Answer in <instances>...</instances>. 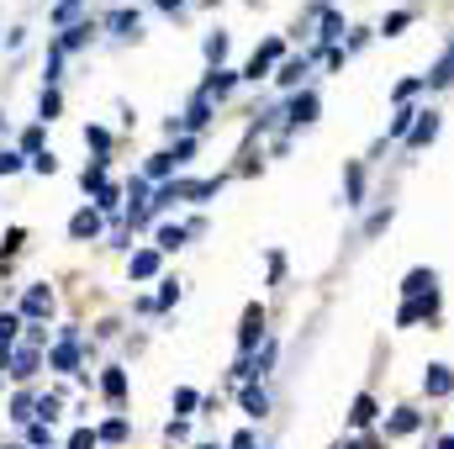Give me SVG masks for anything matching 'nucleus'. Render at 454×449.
Masks as SVG:
<instances>
[{"label": "nucleus", "mask_w": 454, "mask_h": 449, "mask_svg": "<svg viewBox=\"0 0 454 449\" xmlns=\"http://www.w3.org/2000/svg\"><path fill=\"white\" fill-rule=\"evenodd\" d=\"M402 291H407V302H428V296H439V270H407V280H402Z\"/></svg>", "instance_id": "obj_1"}, {"label": "nucleus", "mask_w": 454, "mask_h": 449, "mask_svg": "<svg viewBox=\"0 0 454 449\" xmlns=\"http://www.w3.org/2000/svg\"><path fill=\"white\" fill-rule=\"evenodd\" d=\"M428 418H423V407H391V418H386V439H407V434H418Z\"/></svg>", "instance_id": "obj_2"}, {"label": "nucleus", "mask_w": 454, "mask_h": 449, "mask_svg": "<svg viewBox=\"0 0 454 449\" xmlns=\"http://www.w3.org/2000/svg\"><path fill=\"white\" fill-rule=\"evenodd\" d=\"M423 397H428V402L454 397V365H428V370H423Z\"/></svg>", "instance_id": "obj_3"}, {"label": "nucleus", "mask_w": 454, "mask_h": 449, "mask_svg": "<svg viewBox=\"0 0 454 449\" xmlns=\"http://www.w3.org/2000/svg\"><path fill=\"white\" fill-rule=\"evenodd\" d=\"M317 112H323L317 91H301V96H291V106H286V127H307V122H317Z\"/></svg>", "instance_id": "obj_4"}, {"label": "nucleus", "mask_w": 454, "mask_h": 449, "mask_svg": "<svg viewBox=\"0 0 454 449\" xmlns=\"http://www.w3.org/2000/svg\"><path fill=\"white\" fill-rule=\"evenodd\" d=\"M137 27H143L137 5H116L112 16H106V32H116V37H137Z\"/></svg>", "instance_id": "obj_5"}, {"label": "nucleus", "mask_w": 454, "mask_h": 449, "mask_svg": "<svg viewBox=\"0 0 454 449\" xmlns=\"http://www.w3.org/2000/svg\"><path fill=\"white\" fill-rule=\"evenodd\" d=\"M307 75H312V53H301V59H280V69H275V80H280L286 91H296Z\"/></svg>", "instance_id": "obj_6"}, {"label": "nucleus", "mask_w": 454, "mask_h": 449, "mask_svg": "<svg viewBox=\"0 0 454 449\" xmlns=\"http://www.w3.org/2000/svg\"><path fill=\"white\" fill-rule=\"evenodd\" d=\"M423 318H439V296H428V302H402V307H396V328H412V323H423Z\"/></svg>", "instance_id": "obj_7"}, {"label": "nucleus", "mask_w": 454, "mask_h": 449, "mask_svg": "<svg viewBox=\"0 0 454 449\" xmlns=\"http://www.w3.org/2000/svg\"><path fill=\"white\" fill-rule=\"evenodd\" d=\"M439 127H444V116H439V112H423V116H418V127L407 132V148H428V143L439 138Z\"/></svg>", "instance_id": "obj_8"}, {"label": "nucleus", "mask_w": 454, "mask_h": 449, "mask_svg": "<svg viewBox=\"0 0 454 449\" xmlns=\"http://www.w3.org/2000/svg\"><path fill=\"white\" fill-rule=\"evenodd\" d=\"M259 338H264V312H259V307H248V312H243V334H238V349H243V354H254V349H259Z\"/></svg>", "instance_id": "obj_9"}, {"label": "nucleus", "mask_w": 454, "mask_h": 449, "mask_svg": "<svg viewBox=\"0 0 454 449\" xmlns=\"http://www.w3.org/2000/svg\"><path fill=\"white\" fill-rule=\"evenodd\" d=\"M423 80H428V91H450V85H454V43L444 48V59H439Z\"/></svg>", "instance_id": "obj_10"}, {"label": "nucleus", "mask_w": 454, "mask_h": 449, "mask_svg": "<svg viewBox=\"0 0 454 449\" xmlns=\"http://www.w3.org/2000/svg\"><path fill=\"white\" fill-rule=\"evenodd\" d=\"M343 201L348 207H364V164H348L343 169Z\"/></svg>", "instance_id": "obj_11"}, {"label": "nucleus", "mask_w": 454, "mask_h": 449, "mask_svg": "<svg viewBox=\"0 0 454 449\" xmlns=\"http://www.w3.org/2000/svg\"><path fill=\"white\" fill-rule=\"evenodd\" d=\"M48 312H53V291L48 286H32L27 302H21V318H48Z\"/></svg>", "instance_id": "obj_12"}, {"label": "nucleus", "mask_w": 454, "mask_h": 449, "mask_svg": "<svg viewBox=\"0 0 454 449\" xmlns=\"http://www.w3.org/2000/svg\"><path fill=\"white\" fill-rule=\"evenodd\" d=\"M375 418H380L375 397H370V391H359V397H354V407H348V423H354V429H370Z\"/></svg>", "instance_id": "obj_13"}, {"label": "nucleus", "mask_w": 454, "mask_h": 449, "mask_svg": "<svg viewBox=\"0 0 454 449\" xmlns=\"http://www.w3.org/2000/svg\"><path fill=\"white\" fill-rule=\"evenodd\" d=\"M238 80H243V75H238V69H212V75H207V85H201V91H207V96H212V101H223L227 91H232V85H238Z\"/></svg>", "instance_id": "obj_14"}, {"label": "nucleus", "mask_w": 454, "mask_h": 449, "mask_svg": "<svg viewBox=\"0 0 454 449\" xmlns=\"http://www.w3.org/2000/svg\"><path fill=\"white\" fill-rule=\"evenodd\" d=\"M96 232H101V212H90V207H85V212H74V217H69V238H74V243H85V238H96Z\"/></svg>", "instance_id": "obj_15"}, {"label": "nucleus", "mask_w": 454, "mask_h": 449, "mask_svg": "<svg viewBox=\"0 0 454 449\" xmlns=\"http://www.w3.org/2000/svg\"><path fill=\"white\" fill-rule=\"evenodd\" d=\"M207 122H212V96H207V91H196V101H191V112L180 116V127H191V132H196V127H207Z\"/></svg>", "instance_id": "obj_16"}, {"label": "nucleus", "mask_w": 454, "mask_h": 449, "mask_svg": "<svg viewBox=\"0 0 454 449\" xmlns=\"http://www.w3.org/2000/svg\"><path fill=\"white\" fill-rule=\"evenodd\" d=\"M80 365V338H74V328L64 334V343L53 349V370H74Z\"/></svg>", "instance_id": "obj_17"}, {"label": "nucleus", "mask_w": 454, "mask_h": 449, "mask_svg": "<svg viewBox=\"0 0 454 449\" xmlns=\"http://www.w3.org/2000/svg\"><path fill=\"white\" fill-rule=\"evenodd\" d=\"M412 21H418V5H402V11H391V16L380 21V32H386V37H402Z\"/></svg>", "instance_id": "obj_18"}, {"label": "nucleus", "mask_w": 454, "mask_h": 449, "mask_svg": "<svg viewBox=\"0 0 454 449\" xmlns=\"http://www.w3.org/2000/svg\"><path fill=\"white\" fill-rule=\"evenodd\" d=\"M243 413L248 418H270V391L264 386H243Z\"/></svg>", "instance_id": "obj_19"}, {"label": "nucleus", "mask_w": 454, "mask_h": 449, "mask_svg": "<svg viewBox=\"0 0 454 449\" xmlns=\"http://www.w3.org/2000/svg\"><path fill=\"white\" fill-rule=\"evenodd\" d=\"M418 106H396V116H391V127H386V138H407L412 127H418Z\"/></svg>", "instance_id": "obj_20"}, {"label": "nucleus", "mask_w": 454, "mask_h": 449, "mask_svg": "<svg viewBox=\"0 0 454 449\" xmlns=\"http://www.w3.org/2000/svg\"><path fill=\"white\" fill-rule=\"evenodd\" d=\"M423 91H428V80H423V75H412V80H402V85L391 91V101H396V106H407V101H418Z\"/></svg>", "instance_id": "obj_21"}, {"label": "nucleus", "mask_w": 454, "mask_h": 449, "mask_svg": "<svg viewBox=\"0 0 454 449\" xmlns=\"http://www.w3.org/2000/svg\"><path fill=\"white\" fill-rule=\"evenodd\" d=\"M153 275H159V254H153V248L132 254V280H153Z\"/></svg>", "instance_id": "obj_22"}, {"label": "nucleus", "mask_w": 454, "mask_h": 449, "mask_svg": "<svg viewBox=\"0 0 454 449\" xmlns=\"http://www.w3.org/2000/svg\"><path fill=\"white\" fill-rule=\"evenodd\" d=\"M185 238H191V227H180V223H164V227H159V248H164V254H169V248H180Z\"/></svg>", "instance_id": "obj_23"}, {"label": "nucleus", "mask_w": 454, "mask_h": 449, "mask_svg": "<svg viewBox=\"0 0 454 449\" xmlns=\"http://www.w3.org/2000/svg\"><path fill=\"white\" fill-rule=\"evenodd\" d=\"M175 164H180V159H175V148H169V154H153V159H148V180H164Z\"/></svg>", "instance_id": "obj_24"}, {"label": "nucleus", "mask_w": 454, "mask_h": 449, "mask_svg": "<svg viewBox=\"0 0 454 449\" xmlns=\"http://www.w3.org/2000/svg\"><path fill=\"white\" fill-rule=\"evenodd\" d=\"M101 391H106L112 402H121V397H127V375H121V370H106V375H101Z\"/></svg>", "instance_id": "obj_25"}, {"label": "nucleus", "mask_w": 454, "mask_h": 449, "mask_svg": "<svg viewBox=\"0 0 454 449\" xmlns=\"http://www.w3.org/2000/svg\"><path fill=\"white\" fill-rule=\"evenodd\" d=\"M80 185H85V191H101V185H106V159H96V164L80 175Z\"/></svg>", "instance_id": "obj_26"}, {"label": "nucleus", "mask_w": 454, "mask_h": 449, "mask_svg": "<svg viewBox=\"0 0 454 449\" xmlns=\"http://www.w3.org/2000/svg\"><path fill=\"white\" fill-rule=\"evenodd\" d=\"M217 185H223V180H191V201H196V207H207V201L217 196Z\"/></svg>", "instance_id": "obj_27"}, {"label": "nucleus", "mask_w": 454, "mask_h": 449, "mask_svg": "<svg viewBox=\"0 0 454 449\" xmlns=\"http://www.w3.org/2000/svg\"><path fill=\"white\" fill-rule=\"evenodd\" d=\"M207 59H212V69H223V59H227V37H223V32H212V37H207Z\"/></svg>", "instance_id": "obj_28"}, {"label": "nucleus", "mask_w": 454, "mask_h": 449, "mask_svg": "<svg viewBox=\"0 0 454 449\" xmlns=\"http://www.w3.org/2000/svg\"><path fill=\"white\" fill-rule=\"evenodd\" d=\"M391 217H396L391 207H380V212H370V223H364V238H375V232H386V227H391Z\"/></svg>", "instance_id": "obj_29"}, {"label": "nucleus", "mask_w": 454, "mask_h": 449, "mask_svg": "<svg viewBox=\"0 0 454 449\" xmlns=\"http://www.w3.org/2000/svg\"><path fill=\"white\" fill-rule=\"evenodd\" d=\"M11 365H16V370H11V375H16V381H27V375H32V370H37V354H32V349H21V354H16V359H11Z\"/></svg>", "instance_id": "obj_30"}, {"label": "nucleus", "mask_w": 454, "mask_h": 449, "mask_svg": "<svg viewBox=\"0 0 454 449\" xmlns=\"http://www.w3.org/2000/svg\"><path fill=\"white\" fill-rule=\"evenodd\" d=\"M96 434H101L106 445H121V439H127V423H121V418H112V423H101Z\"/></svg>", "instance_id": "obj_31"}, {"label": "nucleus", "mask_w": 454, "mask_h": 449, "mask_svg": "<svg viewBox=\"0 0 454 449\" xmlns=\"http://www.w3.org/2000/svg\"><path fill=\"white\" fill-rule=\"evenodd\" d=\"M85 37H96V27H90V21H80V27H74V32H69V37L59 43V53H64V48H80Z\"/></svg>", "instance_id": "obj_32"}, {"label": "nucleus", "mask_w": 454, "mask_h": 449, "mask_svg": "<svg viewBox=\"0 0 454 449\" xmlns=\"http://www.w3.org/2000/svg\"><path fill=\"white\" fill-rule=\"evenodd\" d=\"M159 286H164V291H159L153 302H159V312H164V307H175V302H180V280H159Z\"/></svg>", "instance_id": "obj_33"}, {"label": "nucleus", "mask_w": 454, "mask_h": 449, "mask_svg": "<svg viewBox=\"0 0 454 449\" xmlns=\"http://www.w3.org/2000/svg\"><path fill=\"white\" fill-rule=\"evenodd\" d=\"M101 445V434L96 429H80V434H69V449H96Z\"/></svg>", "instance_id": "obj_34"}, {"label": "nucleus", "mask_w": 454, "mask_h": 449, "mask_svg": "<svg viewBox=\"0 0 454 449\" xmlns=\"http://www.w3.org/2000/svg\"><path fill=\"white\" fill-rule=\"evenodd\" d=\"M264 75H270V59H264V53H254V59H248V69H243V80H264Z\"/></svg>", "instance_id": "obj_35"}, {"label": "nucleus", "mask_w": 454, "mask_h": 449, "mask_svg": "<svg viewBox=\"0 0 454 449\" xmlns=\"http://www.w3.org/2000/svg\"><path fill=\"white\" fill-rule=\"evenodd\" d=\"M85 143H90V148H101V154H106V148H112V132H106V127H85Z\"/></svg>", "instance_id": "obj_36"}, {"label": "nucleus", "mask_w": 454, "mask_h": 449, "mask_svg": "<svg viewBox=\"0 0 454 449\" xmlns=\"http://www.w3.org/2000/svg\"><path fill=\"white\" fill-rule=\"evenodd\" d=\"M21 148L37 159V154H43V127H27V132H21Z\"/></svg>", "instance_id": "obj_37"}, {"label": "nucleus", "mask_w": 454, "mask_h": 449, "mask_svg": "<svg viewBox=\"0 0 454 449\" xmlns=\"http://www.w3.org/2000/svg\"><path fill=\"white\" fill-rule=\"evenodd\" d=\"M175 407H180V413H191V407H201V397H196L191 386H180V391H175Z\"/></svg>", "instance_id": "obj_38"}, {"label": "nucleus", "mask_w": 454, "mask_h": 449, "mask_svg": "<svg viewBox=\"0 0 454 449\" xmlns=\"http://www.w3.org/2000/svg\"><path fill=\"white\" fill-rule=\"evenodd\" d=\"M37 112H43V122H53L59 116V91H43V106Z\"/></svg>", "instance_id": "obj_39"}, {"label": "nucleus", "mask_w": 454, "mask_h": 449, "mask_svg": "<svg viewBox=\"0 0 454 449\" xmlns=\"http://www.w3.org/2000/svg\"><path fill=\"white\" fill-rule=\"evenodd\" d=\"M96 207H101V212H116V185H101V191H96Z\"/></svg>", "instance_id": "obj_40"}, {"label": "nucleus", "mask_w": 454, "mask_h": 449, "mask_svg": "<svg viewBox=\"0 0 454 449\" xmlns=\"http://www.w3.org/2000/svg\"><path fill=\"white\" fill-rule=\"evenodd\" d=\"M16 338V312H0V343H11Z\"/></svg>", "instance_id": "obj_41"}, {"label": "nucleus", "mask_w": 454, "mask_h": 449, "mask_svg": "<svg viewBox=\"0 0 454 449\" xmlns=\"http://www.w3.org/2000/svg\"><path fill=\"white\" fill-rule=\"evenodd\" d=\"M74 16H80V0H64V5L53 11V21H74Z\"/></svg>", "instance_id": "obj_42"}, {"label": "nucleus", "mask_w": 454, "mask_h": 449, "mask_svg": "<svg viewBox=\"0 0 454 449\" xmlns=\"http://www.w3.org/2000/svg\"><path fill=\"white\" fill-rule=\"evenodd\" d=\"M32 169H37V175H53V169H59V159H53V154H37V159H32Z\"/></svg>", "instance_id": "obj_43"}, {"label": "nucleus", "mask_w": 454, "mask_h": 449, "mask_svg": "<svg viewBox=\"0 0 454 449\" xmlns=\"http://www.w3.org/2000/svg\"><path fill=\"white\" fill-rule=\"evenodd\" d=\"M259 53H264V59H270V64H275V59H280V53H286V43H280V37H270V43H264V48H259Z\"/></svg>", "instance_id": "obj_44"}, {"label": "nucleus", "mask_w": 454, "mask_h": 449, "mask_svg": "<svg viewBox=\"0 0 454 449\" xmlns=\"http://www.w3.org/2000/svg\"><path fill=\"white\" fill-rule=\"evenodd\" d=\"M191 154H196V138H180V143H175V159H180V164H185V159H191Z\"/></svg>", "instance_id": "obj_45"}, {"label": "nucleus", "mask_w": 454, "mask_h": 449, "mask_svg": "<svg viewBox=\"0 0 454 449\" xmlns=\"http://www.w3.org/2000/svg\"><path fill=\"white\" fill-rule=\"evenodd\" d=\"M21 169V154H0V175H16Z\"/></svg>", "instance_id": "obj_46"}, {"label": "nucleus", "mask_w": 454, "mask_h": 449, "mask_svg": "<svg viewBox=\"0 0 454 449\" xmlns=\"http://www.w3.org/2000/svg\"><path fill=\"white\" fill-rule=\"evenodd\" d=\"M227 449H259V439H254V434L243 429V434H232V445H227Z\"/></svg>", "instance_id": "obj_47"}, {"label": "nucleus", "mask_w": 454, "mask_h": 449, "mask_svg": "<svg viewBox=\"0 0 454 449\" xmlns=\"http://www.w3.org/2000/svg\"><path fill=\"white\" fill-rule=\"evenodd\" d=\"M333 449H370V439H339Z\"/></svg>", "instance_id": "obj_48"}, {"label": "nucleus", "mask_w": 454, "mask_h": 449, "mask_svg": "<svg viewBox=\"0 0 454 449\" xmlns=\"http://www.w3.org/2000/svg\"><path fill=\"white\" fill-rule=\"evenodd\" d=\"M180 5H185V0H159V11H180Z\"/></svg>", "instance_id": "obj_49"}, {"label": "nucleus", "mask_w": 454, "mask_h": 449, "mask_svg": "<svg viewBox=\"0 0 454 449\" xmlns=\"http://www.w3.org/2000/svg\"><path fill=\"white\" fill-rule=\"evenodd\" d=\"M434 449H454V434H439V445Z\"/></svg>", "instance_id": "obj_50"}, {"label": "nucleus", "mask_w": 454, "mask_h": 449, "mask_svg": "<svg viewBox=\"0 0 454 449\" xmlns=\"http://www.w3.org/2000/svg\"><path fill=\"white\" fill-rule=\"evenodd\" d=\"M196 449H223V445H196Z\"/></svg>", "instance_id": "obj_51"}]
</instances>
